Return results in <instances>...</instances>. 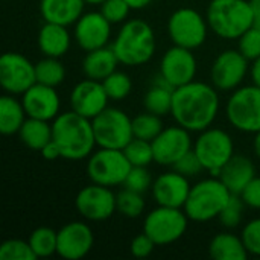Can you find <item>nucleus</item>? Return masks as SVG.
<instances>
[{
    "label": "nucleus",
    "mask_w": 260,
    "mask_h": 260,
    "mask_svg": "<svg viewBox=\"0 0 260 260\" xmlns=\"http://www.w3.org/2000/svg\"><path fill=\"white\" fill-rule=\"evenodd\" d=\"M108 94L101 81L84 79L78 82L70 93V107L75 113L94 119L99 113H102L108 107Z\"/></svg>",
    "instance_id": "obj_17"
},
{
    "label": "nucleus",
    "mask_w": 260,
    "mask_h": 260,
    "mask_svg": "<svg viewBox=\"0 0 260 260\" xmlns=\"http://www.w3.org/2000/svg\"><path fill=\"white\" fill-rule=\"evenodd\" d=\"M133 165L128 161L122 149L99 148L93 152L87 163V174L91 183L114 187L125 183Z\"/></svg>",
    "instance_id": "obj_7"
},
{
    "label": "nucleus",
    "mask_w": 260,
    "mask_h": 260,
    "mask_svg": "<svg viewBox=\"0 0 260 260\" xmlns=\"http://www.w3.org/2000/svg\"><path fill=\"white\" fill-rule=\"evenodd\" d=\"M172 168H174V171H177L178 174H181V175H184L187 178H190V177L200 174L201 171H204V168H203V165H201V161H200V158H198V155L195 154L193 149L189 151L186 155H183Z\"/></svg>",
    "instance_id": "obj_42"
},
{
    "label": "nucleus",
    "mask_w": 260,
    "mask_h": 260,
    "mask_svg": "<svg viewBox=\"0 0 260 260\" xmlns=\"http://www.w3.org/2000/svg\"><path fill=\"white\" fill-rule=\"evenodd\" d=\"M84 6L85 0H40V14L44 21L70 26L84 14Z\"/></svg>",
    "instance_id": "obj_23"
},
{
    "label": "nucleus",
    "mask_w": 260,
    "mask_h": 260,
    "mask_svg": "<svg viewBox=\"0 0 260 260\" xmlns=\"http://www.w3.org/2000/svg\"><path fill=\"white\" fill-rule=\"evenodd\" d=\"M219 111L218 90L206 82L192 81L174 90L172 117L187 131L201 133L215 122Z\"/></svg>",
    "instance_id": "obj_1"
},
{
    "label": "nucleus",
    "mask_w": 260,
    "mask_h": 260,
    "mask_svg": "<svg viewBox=\"0 0 260 260\" xmlns=\"http://www.w3.org/2000/svg\"><path fill=\"white\" fill-rule=\"evenodd\" d=\"M113 50L123 66H143L155 53V34L149 23L140 18L128 20L123 23L116 40Z\"/></svg>",
    "instance_id": "obj_3"
},
{
    "label": "nucleus",
    "mask_w": 260,
    "mask_h": 260,
    "mask_svg": "<svg viewBox=\"0 0 260 260\" xmlns=\"http://www.w3.org/2000/svg\"><path fill=\"white\" fill-rule=\"evenodd\" d=\"M244 200L241 195L232 193L229 203L225 204V207L222 209V212L219 213V221L225 229H236L241 221H242V215H244Z\"/></svg>",
    "instance_id": "obj_37"
},
{
    "label": "nucleus",
    "mask_w": 260,
    "mask_h": 260,
    "mask_svg": "<svg viewBox=\"0 0 260 260\" xmlns=\"http://www.w3.org/2000/svg\"><path fill=\"white\" fill-rule=\"evenodd\" d=\"M76 210L87 221H105L114 215L116 207V195L107 186L90 184L79 190L75 200Z\"/></svg>",
    "instance_id": "obj_13"
},
{
    "label": "nucleus",
    "mask_w": 260,
    "mask_h": 260,
    "mask_svg": "<svg viewBox=\"0 0 260 260\" xmlns=\"http://www.w3.org/2000/svg\"><path fill=\"white\" fill-rule=\"evenodd\" d=\"M253 148H254V154L260 158V131L256 133L254 136V142H253Z\"/></svg>",
    "instance_id": "obj_48"
},
{
    "label": "nucleus",
    "mask_w": 260,
    "mask_h": 260,
    "mask_svg": "<svg viewBox=\"0 0 260 260\" xmlns=\"http://www.w3.org/2000/svg\"><path fill=\"white\" fill-rule=\"evenodd\" d=\"M204 171L212 177H218L224 165L235 155V145L229 133L219 128H207L201 131L193 146Z\"/></svg>",
    "instance_id": "obj_8"
},
{
    "label": "nucleus",
    "mask_w": 260,
    "mask_h": 260,
    "mask_svg": "<svg viewBox=\"0 0 260 260\" xmlns=\"http://www.w3.org/2000/svg\"><path fill=\"white\" fill-rule=\"evenodd\" d=\"M209 29L207 18L193 8L177 9L168 21V34L174 44L190 50L204 44Z\"/></svg>",
    "instance_id": "obj_11"
},
{
    "label": "nucleus",
    "mask_w": 260,
    "mask_h": 260,
    "mask_svg": "<svg viewBox=\"0 0 260 260\" xmlns=\"http://www.w3.org/2000/svg\"><path fill=\"white\" fill-rule=\"evenodd\" d=\"M250 73H251L253 84L260 87V58H257L256 61H253V66L250 69Z\"/></svg>",
    "instance_id": "obj_46"
},
{
    "label": "nucleus",
    "mask_w": 260,
    "mask_h": 260,
    "mask_svg": "<svg viewBox=\"0 0 260 260\" xmlns=\"http://www.w3.org/2000/svg\"><path fill=\"white\" fill-rule=\"evenodd\" d=\"M126 3L129 5L131 9L139 11V9H143L146 6H149L152 3V0H126Z\"/></svg>",
    "instance_id": "obj_47"
},
{
    "label": "nucleus",
    "mask_w": 260,
    "mask_h": 260,
    "mask_svg": "<svg viewBox=\"0 0 260 260\" xmlns=\"http://www.w3.org/2000/svg\"><path fill=\"white\" fill-rule=\"evenodd\" d=\"M27 119L23 102H18L14 94L0 98V133L5 136L18 134L24 120Z\"/></svg>",
    "instance_id": "obj_28"
},
{
    "label": "nucleus",
    "mask_w": 260,
    "mask_h": 260,
    "mask_svg": "<svg viewBox=\"0 0 260 260\" xmlns=\"http://www.w3.org/2000/svg\"><path fill=\"white\" fill-rule=\"evenodd\" d=\"M18 137L29 149L41 151L52 140V125L49 120L27 117L18 131Z\"/></svg>",
    "instance_id": "obj_29"
},
{
    "label": "nucleus",
    "mask_w": 260,
    "mask_h": 260,
    "mask_svg": "<svg viewBox=\"0 0 260 260\" xmlns=\"http://www.w3.org/2000/svg\"><path fill=\"white\" fill-rule=\"evenodd\" d=\"M157 247V244L143 232L140 235H137L133 241H131V245H129V251L134 257H139V259H143V257H148L154 248Z\"/></svg>",
    "instance_id": "obj_43"
},
{
    "label": "nucleus",
    "mask_w": 260,
    "mask_h": 260,
    "mask_svg": "<svg viewBox=\"0 0 260 260\" xmlns=\"http://www.w3.org/2000/svg\"><path fill=\"white\" fill-rule=\"evenodd\" d=\"M123 154L126 155L128 161L133 166H143L148 168L154 161V149H152V142L143 140L133 137L131 142L122 149Z\"/></svg>",
    "instance_id": "obj_34"
},
{
    "label": "nucleus",
    "mask_w": 260,
    "mask_h": 260,
    "mask_svg": "<svg viewBox=\"0 0 260 260\" xmlns=\"http://www.w3.org/2000/svg\"><path fill=\"white\" fill-rule=\"evenodd\" d=\"M23 107L27 117H35L41 120H53L59 114L61 101L55 87H49L35 82L29 90L23 93Z\"/></svg>",
    "instance_id": "obj_20"
},
{
    "label": "nucleus",
    "mask_w": 260,
    "mask_h": 260,
    "mask_svg": "<svg viewBox=\"0 0 260 260\" xmlns=\"http://www.w3.org/2000/svg\"><path fill=\"white\" fill-rule=\"evenodd\" d=\"M209 254L215 260H247L250 253L242 238L233 233H219L210 241Z\"/></svg>",
    "instance_id": "obj_26"
},
{
    "label": "nucleus",
    "mask_w": 260,
    "mask_h": 260,
    "mask_svg": "<svg viewBox=\"0 0 260 260\" xmlns=\"http://www.w3.org/2000/svg\"><path fill=\"white\" fill-rule=\"evenodd\" d=\"M187 222L189 218L183 209L158 206L148 213L143 224V232L157 245H169L184 236Z\"/></svg>",
    "instance_id": "obj_10"
},
{
    "label": "nucleus",
    "mask_w": 260,
    "mask_h": 260,
    "mask_svg": "<svg viewBox=\"0 0 260 260\" xmlns=\"http://www.w3.org/2000/svg\"><path fill=\"white\" fill-rule=\"evenodd\" d=\"M160 75L174 88H178L181 85L195 81V75H197L195 55L192 53L190 49L174 44V47L168 49L161 58Z\"/></svg>",
    "instance_id": "obj_15"
},
{
    "label": "nucleus",
    "mask_w": 260,
    "mask_h": 260,
    "mask_svg": "<svg viewBox=\"0 0 260 260\" xmlns=\"http://www.w3.org/2000/svg\"><path fill=\"white\" fill-rule=\"evenodd\" d=\"M41 155L46 158V160H56V158H59L61 157V149H59V146L56 145V142L52 139L41 151Z\"/></svg>",
    "instance_id": "obj_45"
},
{
    "label": "nucleus",
    "mask_w": 260,
    "mask_h": 260,
    "mask_svg": "<svg viewBox=\"0 0 260 260\" xmlns=\"http://www.w3.org/2000/svg\"><path fill=\"white\" fill-rule=\"evenodd\" d=\"M151 190L158 206L183 209L190 192V184L187 177L178 174L177 171H172L160 175L152 183Z\"/></svg>",
    "instance_id": "obj_21"
},
{
    "label": "nucleus",
    "mask_w": 260,
    "mask_h": 260,
    "mask_svg": "<svg viewBox=\"0 0 260 260\" xmlns=\"http://www.w3.org/2000/svg\"><path fill=\"white\" fill-rule=\"evenodd\" d=\"M225 114L233 128L242 133L260 131V87H241L230 96Z\"/></svg>",
    "instance_id": "obj_9"
},
{
    "label": "nucleus",
    "mask_w": 260,
    "mask_h": 260,
    "mask_svg": "<svg viewBox=\"0 0 260 260\" xmlns=\"http://www.w3.org/2000/svg\"><path fill=\"white\" fill-rule=\"evenodd\" d=\"M230 197L232 192L227 186L218 177H212L190 187L183 210L190 221L207 222L219 216Z\"/></svg>",
    "instance_id": "obj_5"
},
{
    "label": "nucleus",
    "mask_w": 260,
    "mask_h": 260,
    "mask_svg": "<svg viewBox=\"0 0 260 260\" xmlns=\"http://www.w3.org/2000/svg\"><path fill=\"white\" fill-rule=\"evenodd\" d=\"M116 207L117 212L126 218H139L145 212L146 203L143 193L125 187L116 195Z\"/></svg>",
    "instance_id": "obj_33"
},
{
    "label": "nucleus",
    "mask_w": 260,
    "mask_h": 260,
    "mask_svg": "<svg viewBox=\"0 0 260 260\" xmlns=\"http://www.w3.org/2000/svg\"><path fill=\"white\" fill-rule=\"evenodd\" d=\"M29 244L37 257H50L56 254L58 232L49 227H38L30 233Z\"/></svg>",
    "instance_id": "obj_31"
},
{
    "label": "nucleus",
    "mask_w": 260,
    "mask_h": 260,
    "mask_svg": "<svg viewBox=\"0 0 260 260\" xmlns=\"http://www.w3.org/2000/svg\"><path fill=\"white\" fill-rule=\"evenodd\" d=\"M242 241L250 254L260 256V218L250 221L242 230Z\"/></svg>",
    "instance_id": "obj_41"
},
{
    "label": "nucleus",
    "mask_w": 260,
    "mask_h": 260,
    "mask_svg": "<svg viewBox=\"0 0 260 260\" xmlns=\"http://www.w3.org/2000/svg\"><path fill=\"white\" fill-rule=\"evenodd\" d=\"M119 58L114 53L113 47H101L96 50L87 52L85 58L82 59V72L87 78L94 81H104L111 73L116 72Z\"/></svg>",
    "instance_id": "obj_25"
},
{
    "label": "nucleus",
    "mask_w": 260,
    "mask_h": 260,
    "mask_svg": "<svg viewBox=\"0 0 260 260\" xmlns=\"http://www.w3.org/2000/svg\"><path fill=\"white\" fill-rule=\"evenodd\" d=\"M35 75H37V82L56 88L59 84L64 82L66 69L59 61V58L44 56L41 61L35 64Z\"/></svg>",
    "instance_id": "obj_30"
},
{
    "label": "nucleus",
    "mask_w": 260,
    "mask_h": 260,
    "mask_svg": "<svg viewBox=\"0 0 260 260\" xmlns=\"http://www.w3.org/2000/svg\"><path fill=\"white\" fill-rule=\"evenodd\" d=\"M129 11L131 8L126 0H104L101 3V12L111 24L125 21Z\"/></svg>",
    "instance_id": "obj_39"
},
{
    "label": "nucleus",
    "mask_w": 260,
    "mask_h": 260,
    "mask_svg": "<svg viewBox=\"0 0 260 260\" xmlns=\"http://www.w3.org/2000/svg\"><path fill=\"white\" fill-rule=\"evenodd\" d=\"M253 27H256L257 30H260V14L259 15H254V24Z\"/></svg>",
    "instance_id": "obj_50"
},
{
    "label": "nucleus",
    "mask_w": 260,
    "mask_h": 260,
    "mask_svg": "<svg viewBox=\"0 0 260 260\" xmlns=\"http://www.w3.org/2000/svg\"><path fill=\"white\" fill-rule=\"evenodd\" d=\"M94 244V235L85 222H69L58 230L56 254L66 260L85 257Z\"/></svg>",
    "instance_id": "obj_18"
},
{
    "label": "nucleus",
    "mask_w": 260,
    "mask_h": 260,
    "mask_svg": "<svg viewBox=\"0 0 260 260\" xmlns=\"http://www.w3.org/2000/svg\"><path fill=\"white\" fill-rule=\"evenodd\" d=\"M70 34L67 26L44 21L38 32V47L44 56L61 58L70 49Z\"/></svg>",
    "instance_id": "obj_24"
},
{
    "label": "nucleus",
    "mask_w": 260,
    "mask_h": 260,
    "mask_svg": "<svg viewBox=\"0 0 260 260\" xmlns=\"http://www.w3.org/2000/svg\"><path fill=\"white\" fill-rule=\"evenodd\" d=\"M111 37V23L102 12H84L75 23V40L78 46L85 50H96L105 47Z\"/></svg>",
    "instance_id": "obj_19"
},
{
    "label": "nucleus",
    "mask_w": 260,
    "mask_h": 260,
    "mask_svg": "<svg viewBox=\"0 0 260 260\" xmlns=\"http://www.w3.org/2000/svg\"><path fill=\"white\" fill-rule=\"evenodd\" d=\"M96 145L99 148L123 149L133 134V119L122 110L114 107H107L94 119H91Z\"/></svg>",
    "instance_id": "obj_6"
},
{
    "label": "nucleus",
    "mask_w": 260,
    "mask_h": 260,
    "mask_svg": "<svg viewBox=\"0 0 260 260\" xmlns=\"http://www.w3.org/2000/svg\"><path fill=\"white\" fill-rule=\"evenodd\" d=\"M123 186L126 189H131L140 193L146 192L149 187H152V178H151L149 171L143 166H133Z\"/></svg>",
    "instance_id": "obj_40"
},
{
    "label": "nucleus",
    "mask_w": 260,
    "mask_h": 260,
    "mask_svg": "<svg viewBox=\"0 0 260 260\" xmlns=\"http://www.w3.org/2000/svg\"><path fill=\"white\" fill-rule=\"evenodd\" d=\"M174 87H171L165 78L160 75L158 79L154 81L152 87L146 91L143 98V105L148 113L157 114L160 117L168 116L172 111V99H174Z\"/></svg>",
    "instance_id": "obj_27"
},
{
    "label": "nucleus",
    "mask_w": 260,
    "mask_h": 260,
    "mask_svg": "<svg viewBox=\"0 0 260 260\" xmlns=\"http://www.w3.org/2000/svg\"><path fill=\"white\" fill-rule=\"evenodd\" d=\"M250 5L253 8V12L254 15H259L260 14V0H250Z\"/></svg>",
    "instance_id": "obj_49"
},
{
    "label": "nucleus",
    "mask_w": 260,
    "mask_h": 260,
    "mask_svg": "<svg viewBox=\"0 0 260 260\" xmlns=\"http://www.w3.org/2000/svg\"><path fill=\"white\" fill-rule=\"evenodd\" d=\"M104 87H105V91L108 94L110 99L113 101H122L125 98L129 96L131 90H133V81L131 78L123 73V72H114L111 73L108 78H105L102 81Z\"/></svg>",
    "instance_id": "obj_35"
},
{
    "label": "nucleus",
    "mask_w": 260,
    "mask_h": 260,
    "mask_svg": "<svg viewBox=\"0 0 260 260\" xmlns=\"http://www.w3.org/2000/svg\"><path fill=\"white\" fill-rule=\"evenodd\" d=\"M52 139L61 149L66 160H84L93 154L96 146L91 119L67 111L58 114L52 123Z\"/></svg>",
    "instance_id": "obj_2"
},
{
    "label": "nucleus",
    "mask_w": 260,
    "mask_h": 260,
    "mask_svg": "<svg viewBox=\"0 0 260 260\" xmlns=\"http://www.w3.org/2000/svg\"><path fill=\"white\" fill-rule=\"evenodd\" d=\"M245 206L251 209H260V177H254L241 193Z\"/></svg>",
    "instance_id": "obj_44"
},
{
    "label": "nucleus",
    "mask_w": 260,
    "mask_h": 260,
    "mask_svg": "<svg viewBox=\"0 0 260 260\" xmlns=\"http://www.w3.org/2000/svg\"><path fill=\"white\" fill-rule=\"evenodd\" d=\"M37 82L35 64L18 52H6L0 58V84L9 94H23Z\"/></svg>",
    "instance_id": "obj_12"
},
{
    "label": "nucleus",
    "mask_w": 260,
    "mask_h": 260,
    "mask_svg": "<svg viewBox=\"0 0 260 260\" xmlns=\"http://www.w3.org/2000/svg\"><path fill=\"white\" fill-rule=\"evenodd\" d=\"M190 131L177 125L165 128L154 140V161L161 166H174L183 155L192 151Z\"/></svg>",
    "instance_id": "obj_16"
},
{
    "label": "nucleus",
    "mask_w": 260,
    "mask_h": 260,
    "mask_svg": "<svg viewBox=\"0 0 260 260\" xmlns=\"http://www.w3.org/2000/svg\"><path fill=\"white\" fill-rule=\"evenodd\" d=\"M256 177L253 161L245 155H233L221 169L218 178L227 186L232 193L241 195L247 184Z\"/></svg>",
    "instance_id": "obj_22"
},
{
    "label": "nucleus",
    "mask_w": 260,
    "mask_h": 260,
    "mask_svg": "<svg viewBox=\"0 0 260 260\" xmlns=\"http://www.w3.org/2000/svg\"><path fill=\"white\" fill-rule=\"evenodd\" d=\"M38 259L29 244L21 239H8L0 245V260H35Z\"/></svg>",
    "instance_id": "obj_36"
},
{
    "label": "nucleus",
    "mask_w": 260,
    "mask_h": 260,
    "mask_svg": "<svg viewBox=\"0 0 260 260\" xmlns=\"http://www.w3.org/2000/svg\"><path fill=\"white\" fill-rule=\"evenodd\" d=\"M248 72V59L239 50H224L212 64L210 78L219 91L236 90Z\"/></svg>",
    "instance_id": "obj_14"
},
{
    "label": "nucleus",
    "mask_w": 260,
    "mask_h": 260,
    "mask_svg": "<svg viewBox=\"0 0 260 260\" xmlns=\"http://www.w3.org/2000/svg\"><path fill=\"white\" fill-rule=\"evenodd\" d=\"M206 18L209 27L224 40H238L254 24L250 0H212Z\"/></svg>",
    "instance_id": "obj_4"
},
{
    "label": "nucleus",
    "mask_w": 260,
    "mask_h": 260,
    "mask_svg": "<svg viewBox=\"0 0 260 260\" xmlns=\"http://www.w3.org/2000/svg\"><path fill=\"white\" fill-rule=\"evenodd\" d=\"M161 117L152 113H142L133 119V134L137 139L152 142L163 131Z\"/></svg>",
    "instance_id": "obj_32"
},
{
    "label": "nucleus",
    "mask_w": 260,
    "mask_h": 260,
    "mask_svg": "<svg viewBox=\"0 0 260 260\" xmlns=\"http://www.w3.org/2000/svg\"><path fill=\"white\" fill-rule=\"evenodd\" d=\"M238 50L248 61H256L260 58V30L250 27L244 35H241L238 38Z\"/></svg>",
    "instance_id": "obj_38"
},
{
    "label": "nucleus",
    "mask_w": 260,
    "mask_h": 260,
    "mask_svg": "<svg viewBox=\"0 0 260 260\" xmlns=\"http://www.w3.org/2000/svg\"><path fill=\"white\" fill-rule=\"evenodd\" d=\"M104 0H85V3H88V5H101Z\"/></svg>",
    "instance_id": "obj_51"
}]
</instances>
